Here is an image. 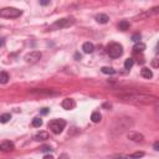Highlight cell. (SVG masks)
<instances>
[{"label":"cell","mask_w":159,"mask_h":159,"mask_svg":"<svg viewBox=\"0 0 159 159\" xmlns=\"http://www.w3.org/2000/svg\"><path fill=\"white\" fill-rule=\"evenodd\" d=\"M44 159H55V158L52 157V155H45V157H44Z\"/></svg>","instance_id":"34"},{"label":"cell","mask_w":159,"mask_h":159,"mask_svg":"<svg viewBox=\"0 0 159 159\" xmlns=\"http://www.w3.org/2000/svg\"><path fill=\"white\" fill-rule=\"evenodd\" d=\"M109 159H129V157H124V155H113Z\"/></svg>","instance_id":"27"},{"label":"cell","mask_w":159,"mask_h":159,"mask_svg":"<svg viewBox=\"0 0 159 159\" xmlns=\"http://www.w3.org/2000/svg\"><path fill=\"white\" fill-rule=\"evenodd\" d=\"M41 113H42V114H47L49 113V108H42V109H41Z\"/></svg>","instance_id":"32"},{"label":"cell","mask_w":159,"mask_h":159,"mask_svg":"<svg viewBox=\"0 0 159 159\" xmlns=\"http://www.w3.org/2000/svg\"><path fill=\"white\" fill-rule=\"evenodd\" d=\"M139 40H140V34H134L133 36H132V41H134L135 44H137V42H140Z\"/></svg>","instance_id":"26"},{"label":"cell","mask_w":159,"mask_h":159,"mask_svg":"<svg viewBox=\"0 0 159 159\" xmlns=\"http://www.w3.org/2000/svg\"><path fill=\"white\" fill-rule=\"evenodd\" d=\"M82 50H83L85 54H92L95 51V46H93L92 42H85L82 45Z\"/></svg>","instance_id":"13"},{"label":"cell","mask_w":159,"mask_h":159,"mask_svg":"<svg viewBox=\"0 0 159 159\" xmlns=\"http://www.w3.org/2000/svg\"><path fill=\"white\" fill-rule=\"evenodd\" d=\"M140 75H142V77L148 78V80L153 77V72L150 71L149 68H147V67H143L142 70H140Z\"/></svg>","instance_id":"16"},{"label":"cell","mask_w":159,"mask_h":159,"mask_svg":"<svg viewBox=\"0 0 159 159\" xmlns=\"http://www.w3.org/2000/svg\"><path fill=\"white\" fill-rule=\"evenodd\" d=\"M153 148H154L155 150H159V140H157V142L153 144Z\"/></svg>","instance_id":"31"},{"label":"cell","mask_w":159,"mask_h":159,"mask_svg":"<svg viewBox=\"0 0 159 159\" xmlns=\"http://www.w3.org/2000/svg\"><path fill=\"white\" fill-rule=\"evenodd\" d=\"M158 13H159V6H155V8L148 10V11H144L143 14L138 15L137 17H135V19H147V17H150V16H153V15H157Z\"/></svg>","instance_id":"10"},{"label":"cell","mask_w":159,"mask_h":159,"mask_svg":"<svg viewBox=\"0 0 159 159\" xmlns=\"http://www.w3.org/2000/svg\"><path fill=\"white\" fill-rule=\"evenodd\" d=\"M42 126V119L36 117V118L32 119V127H41Z\"/></svg>","instance_id":"25"},{"label":"cell","mask_w":159,"mask_h":159,"mask_svg":"<svg viewBox=\"0 0 159 159\" xmlns=\"http://www.w3.org/2000/svg\"><path fill=\"white\" fill-rule=\"evenodd\" d=\"M133 65H134V60H133V58H127V60L124 61V68L126 70H131L133 67Z\"/></svg>","instance_id":"21"},{"label":"cell","mask_w":159,"mask_h":159,"mask_svg":"<svg viewBox=\"0 0 159 159\" xmlns=\"http://www.w3.org/2000/svg\"><path fill=\"white\" fill-rule=\"evenodd\" d=\"M30 95H35V96H54L57 95V92L52 91V90H47V88H32V90L29 91Z\"/></svg>","instance_id":"7"},{"label":"cell","mask_w":159,"mask_h":159,"mask_svg":"<svg viewBox=\"0 0 159 159\" xmlns=\"http://www.w3.org/2000/svg\"><path fill=\"white\" fill-rule=\"evenodd\" d=\"M22 14V11L16 8H4L0 10V16L5 19H16Z\"/></svg>","instance_id":"5"},{"label":"cell","mask_w":159,"mask_h":159,"mask_svg":"<svg viewBox=\"0 0 159 159\" xmlns=\"http://www.w3.org/2000/svg\"><path fill=\"white\" fill-rule=\"evenodd\" d=\"M50 4V1H40V5H44V6H45V5H49Z\"/></svg>","instance_id":"33"},{"label":"cell","mask_w":159,"mask_h":159,"mask_svg":"<svg viewBox=\"0 0 159 159\" xmlns=\"http://www.w3.org/2000/svg\"><path fill=\"white\" fill-rule=\"evenodd\" d=\"M46 139H49L47 132H40L35 135V140H37V142H42V140H46Z\"/></svg>","instance_id":"15"},{"label":"cell","mask_w":159,"mask_h":159,"mask_svg":"<svg viewBox=\"0 0 159 159\" xmlns=\"http://www.w3.org/2000/svg\"><path fill=\"white\" fill-rule=\"evenodd\" d=\"M95 19H96L97 22H99V24H107L109 17H108V15H106V14H98V15H96Z\"/></svg>","instance_id":"14"},{"label":"cell","mask_w":159,"mask_h":159,"mask_svg":"<svg viewBox=\"0 0 159 159\" xmlns=\"http://www.w3.org/2000/svg\"><path fill=\"white\" fill-rule=\"evenodd\" d=\"M0 149L3 152H10V150L15 149V145L13 142H10V140H4V142L0 144Z\"/></svg>","instance_id":"12"},{"label":"cell","mask_w":159,"mask_h":159,"mask_svg":"<svg viewBox=\"0 0 159 159\" xmlns=\"http://www.w3.org/2000/svg\"><path fill=\"white\" fill-rule=\"evenodd\" d=\"M65 127H66V121L65 119H54L49 122V128L54 134H60Z\"/></svg>","instance_id":"6"},{"label":"cell","mask_w":159,"mask_h":159,"mask_svg":"<svg viewBox=\"0 0 159 159\" xmlns=\"http://www.w3.org/2000/svg\"><path fill=\"white\" fill-rule=\"evenodd\" d=\"M101 118H102V116H101V113H99L98 111L93 112V113L91 114V121H92L93 123H98L99 121H101Z\"/></svg>","instance_id":"18"},{"label":"cell","mask_w":159,"mask_h":159,"mask_svg":"<svg viewBox=\"0 0 159 159\" xmlns=\"http://www.w3.org/2000/svg\"><path fill=\"white\" fill-rule=\"evenodd\" d=\"M127 137L131 139V140H133V142H142V140L144 139V135L142 134V133H139V132H134V131H131L128 134H127Z\"/></svg>","instance_id":"9"},{"label":"cell","mask_w":159,"mask_h":159,"mask_svg":"<svg viewBox=\"0 0 159 159\" xmlns=\"http://www.w3.org/2000/svg\"><path fill=\"white\" fill-rule=\"evenodd\" d=\"M41 150H42V152H49V150H51V148L49 145H44L42 148H41Z\"/></svg>","instance_id":"30"},{"label":"cell","mask_w":159,"mask_h":159,"mask_svg":"<svg viewBox=\"0 0 159 159\" xmlns=\"http://www.w3.org/2000/svg\"><path fill=\"white\" fill-rule=\"evenodd\" d=\"M9 119H11V114L10 113H4V114H1V117H0V122L1 123H6Z\"/></svg>","instance_id":"24"},{"label":"cell","mask_w":159,"mask_h":159,"mask_svg":"<svg viewBox=\"0 0 159 159\" xmlns=\"http://www.w3.org/2000/svg\"><path fill=\"white\" fill-rule=\"evenodd\" d=\"M9 75L5 72V71H1V73H0V82H1V83L4 85V83H6V82L9 81Z\"/></svg>","instance_id":"20"},{"label":"cell","mask_w":159,"mask_h":159,"mask_svg":"<svg viewBox=\"0 0 159 159\" xmlns=\"http://www.w3.org/2000/svg\"><path fill=\"white\" fill-rule=\"evenodd\" d=\"M102 72L104 75H114L116 73V70H113L112 67H102Z\"/></svg>","instance_id":"23"},{"label":"cell","mask_w":159,"mask_h":159,"mask_svg":"<svg viewBox=\"0 0 159 159\" xmlns=\"http://www.w3.org/2000/svg\"><path fill=\"white\" fill-rule=\"evenodd\" d=\"M40 58H41V52L32 51V52H29V54L25 56V61L27 63H36Z\"/></svg>","instance_id":"8"},{"label":"cell","mask_w":159,"mask_h":159,"mask_svg":"<svg viewBox=\"0 0 159 159\" xmlns=\"http://www.w3.org/2000/svg\"><path fill=\"white\" fill-rule=\"evenodd\" d=\"M128 157H129V159H139V158L144 157V153L143 152H135V153H133V154L128 155Z\"/></svg>","instance_id":"22"},{"label":"cell","mask_w":159,"mask_h":159,"mask_svg":"<svg viewBox=\"0 0 159 159\" xmlns=\"http://www.w3.org/2000/svg\"><path fill=\"white\" fill-rule=\"evenodd\" d=\"M133 126V121L132 118H128V117H122V118H118L116 122H114V124L113 127H112V133L113 134H121L123 133L124 131H127V129H129Z\"/></svg>","instance_id":"2"},{"label":"cell","mask_w":159,"mask_h":159,"mask_svg":"<svg viewBox=\"0 0 159 159\" xmlns=\"http://www.w3.org/2000/svg\"><path fill=\"white\" fill-rule=\"evenodd\" d=\"M61 106H62L63 109H72V108H75L76 102H75V99H72V98H65L62 101V103H61Z\"/></svg>","instance_id":"11"},{"label":"cell","mask_w":159,"mask_h":159,"mask_svg":"<svg viewBox=\"0 0 159 159\" xmlns=\"http://www.w3.org/2000/svg\"><path fill=\"white\" fill-rule=\"evenodd\" d=\"M129 21H127V20H122L119 24H118V27H119V30H122V31H126V30H128L129 29Z\"/></svg>","instance_id":"19"},{"label":"cell","mask_w":159,"mask_h":159,"mask_svg":"<svg viewBox=\"0 0 159 159\" xmlns=\"http://www.w3.org/2000/svg\"><path fill=\"white\" fill-rule=\"evenodd\" d=\"M145 50V44L143 42H137L134 46H133V51L135 54H138V52H143Z\"/></svg>","instance_id":"17"},{"label":"cell","mask_w":159,"mask_h":159,"mask_svg":"<svg viewBox=\"0 0 159 159\" xmlns=\"http://www.w3.org/2000/svg\"><path fill=\"white\" fill-rule=\"evenodd\" d=\"M58 159H70L68 154H66V153H63V154H61L60 157H58Z\"/></svg>","instance_id":"29"},{"label":"cell","mask_w":159,"mask_h":159,"mask_svg":"<svg viewBox=\"0 0 159 159\" xmlns=\"http://www.w3.org/2000/svg\"><path fill=\"white\" fill-rule=\"evenodd\" d=\"M119 98L123 99L126 102H131V103H140V104H152L159 101V98L152 95H145V93H138V92H133V93H122L119 95Z\"/></svg>","instance_id":"1"},{"label":"cell","mask_w":159,"mask_h":159,"mask_svg":"<svg viewBox=\"0 0 159 159\" xmlns=\"http://www.w3.org/2000/svg\"><path fill=\"white\" fill-rule=\"evenodd\" d=\"M75 57L77 58V60H81V55H80V54H76V55H75Z\"/></svg>","instance_id":"35"},{"label":"cell","mask_w":159,"mask_h":159,"mask_svg":"<svg viewBox=\"0 0 159 159\" xmlns=\"http://www.w3.org/2000/svg\"><path fill=\"white\" fill-rule=\"evenodd\" d=\"M152 65L153 67H159V58H155V60L152 61Z\"/></svg>","instance_id":"28"},{"label":"cell","mask_w":159,"mask_h":159,"mask_svg":"<svg viewBox=\"0 0 159 159\" xmlns=\"http://www.w3.org/2000/svg\"><path fill=\"white\" fill-rule=\"evenodd\" d=\"M107 55L112 58H118L123 55V46L118 42H111L107 47H106Z\"/></svg>","instance_id":"4"},{"label":"cell","mask_w":159,"mask_h":159,"mask_svg":"<svg viewBox=\"0 0 159 159\" xmlns=\"http://www.w3.org/2000/svg\"><path fill=\"white\" fill-rule=\"evenodd\" d=\"M75 22H76L75 17H62V19L56 20L54 24L49 27V30H60V29H63V27H70V26H72Z\"/></svg>","instance_id":"3"}]
</instances>
